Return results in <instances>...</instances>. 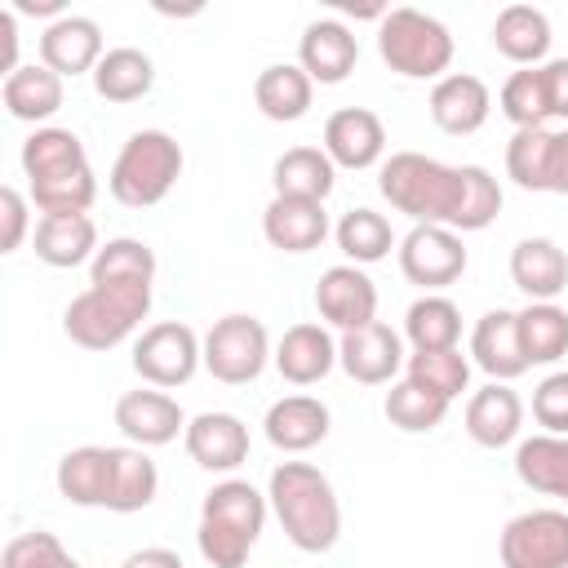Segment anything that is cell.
<instances>
[{"label": "cell", "mask_w": 568, "mask_h": 568, "mask_svg": "<svg viewBox=\"0 0 568 568\" xmlns=\"http://www.w3.org/2000/svg\"><path fill=\"white\" fill-rule=\"evenodd\" d=\"M22 178L31 191V204L44 213H89V204L98 200V178L89 164L84 142L71 129L44 124L22 142Z\"/></svg>", "instance_id": "cell-1"}, {"label": "cell", "mask_w": 568, "mask_h": 568, "mask_svg": "<svg viewBox=\"0 0 568 568\" xmlns=\"http://www.w3.org/2000/svg\"><path fill=\"white\" fill-rule=\"evenodd\" d=\"M377 191L395 213L413 217V226L426 222L457 231L466 200V164H444L422 151H395L377 169Z\"/></svg>", "instance_id": "cell-2"}, {"label": "cell", "mask_w": 568, "mask_h": 568, "mask_svg": "<svg viewBox=\"0 0 568 568\" xmlns=\"http://www.w3.org/2000/svg\"><path fill=\"white\" fill-rule=\"evenodd\" d=\"M266 501L284 528V537L302 555H324L342 537V501L333 479L311 462H280L266 484Z\"/></svg>", "instance_id": "cell-3"}, {"label": "cell", "mask_w": 568, "mask_h": 568, "mask_svg": "<svg viewBox=\"0 0 568 568\" xmlns=\"http://www.w3.org/2000/svg\"><path fill=\"white\" fill-rule=\"evenodd\" d=\"M151 315V288L138 284H89L62 311V333L84 351H115Z\"/></svg>", "instance_id": "cell-4"}, {"label": "cell", "mask_w": 568, "mask_h": 568, "mask_svg": "<svg viewBox=\"0 0 568 568\" xmlns=\"http://www.w3.org/2000/svg\"><path fill=\"white\" fill-rule=\"evenodd\" d=\"M182 164H186V155H182V146H178L173 133H164V129H138L120 146V155H115V164L106 173V191L124 209H151V204H160L178 186Z\"/></svg>", "instance_id": "cell-5"}, {"label": "cell", "mask_w": 568, "mask_h": 568, "mask_svg": "<svg viewBox=\"0 0 568 568\" xmlns=\"http://www.w3.org/2000/svg\"><path fill=\"white\" fill-rule=\"evenodd\" d=\"M377 53L404 80H444L453 67V36L439 18L422 9H386L377 22Z\"/></svg>", "instance_id": "cell-6"}, {"label": "cell", "mask_w": 568, "mask_h": 568, "mask_svg": "<svg viewBox=\"0 0 568 568\" xmlns=\"http://www.w3.org/2000/svg\"><path fill=\"white\" fill-rule=\"evenodd\" d=\"M271 337L266 324L257 315H222L213 320V328L204 333V368L222 382V386H248L262 377V368L271 364Z\"/></svg>", "instance_id": "cell-7"}, {"label": "cell", "mask_w": 568, "mask_h": 568, "mask_svg": "<svg viewBox=\"0 0 568 568\" xmlns=\"http://www.w3.org/2000/svg\"><path fill=\"white\" fill-rule=\"evenodd\" d=\"M200 368H204V337H195V328L182 320H160L142 328V337L133 342V373L155 390L186 386Z\"/></svg>", "instance_id": "cell-8"}, {"label": "cell", "mask_w": 568, "mask_h": 568, "mask_svg": "<svg viewBox=\"0 0 568 568\" xmlns=\"http://www.w3.org/2000/svg\"><path fill=\"white\" fill-rule=\"evenodd\" d=\"M501 568H568V510H524L497 537Z\"/></svg>", "instance_id": "cell-9"}, {"label": "cell", "mask_w": 568, "mask_h": 568, "mask_svg": "<svg viewBox=\"0 0 568 568\" xmlns=\"http://www.w3.org/2000/svg\"><path fill=\"white\" fill-rule=\"evenodd\" d=\"M395 257H399L404 280L417 284V288H426V293H439V288L457 284V280L466 275V262H470L457 231H448V226H426V222L413 226V231L399 240Z\"/></svg>", "instance_id": "cell-10"}, {"label": "cell", "mask_w": 568, "mask_h": 568, "mask_svg": "<svg viewBox=\"0 0 568 568\" xmlns=\"http://www.w3.org/2000/svg\"><path fill=\"white\" fill-rule=\"evenodd\" d=\"M315 311L328 328L355 333L377 320V284L364 275V266H351V262L328 266L315 284Z\"/></svg>", "instance_id": "cell-11"}, {"label": "cell", "mask_w": 568, "mask_h": 568, "mask_svg": "<svg viewBox=\"0 0 568 568\" xmlns=\"http://www.w3.org/2000/svg\"><path fill=\"white\" fill-rule=\"evenodd\" d=\"M337 364H342V373H346L351 382H359V386H386V382L408 364V355H404L399 333H395L390 324L373 320V324H364V328L337 337Z\"/></svg>", "instance_id": "cell-12"}, {"label": "cell", "mask_w": 568, "mask_h": 568, "mask_svg": "<svg viewBox=\"0 0 568 568\" xmlns=\"http://www.w3.org/2000/svg\"><path fill=\"white\" fill-rule=\"evenodd\" d=\"M115 426L138 448H164L178 435H186V413L178 408L173 395H164L155 386L151 390L138 386V390H124L115 399Z\"/></svg>", "instance_id": "cell-13"}, {"label": "cell", "mask_w": 568, "mask_h": 568, "mask_svg": "<svg viewBox=\"0 0 568 568\" xmlns=\"http://www.w3.org/2000/svg\"><path fill=\"white\" fill-rule=\"evenodd\" d=\"M186 457L200 466V470H213V475H231L248 462V426L235 417V413H200L186 422Z\"/></svg>", "instance_id": "cell-14"}, {"label": "cell", "mask_w": 568, "mask_h": 568, "mask_svg": "<svg viewBox=\"0 0 568 568\" xmlns=\"http://www.w3.org/2000/svg\"><path fill=\"white\" fill-rule=\"evenodd\" d=\"M106 44H102V27L84 13H67L58 22H49L40 31V62L49 71H58L62 80L71 75H93V67L102 62Z\"/></svg>", "instance_id": "cell-15"}, {"label": "cell", "mask_w": 568, "mask_h": 568, "mask_svg": "<svg viewBox=\"0 0 568 568\" xmlns=\"http://www.w3.org/2000/svg\"><path fill=\"white\" fill-rule=\"evenodd\" d=\"M359 62V40L342 18H315L306 22L297 40V67L315 84H342Z\"/></svg>", "instance_id": "cell-16"}, {"label": "cell", "mask_w": 568, "mask_h": 568, "mask_svg": "<svg viewBox=\"0 0 568 568\" xmlns=\"http://www.w3.org/2000/svg\"><path fill=\"white\" fill-rule=\"evenodd\" d=\"M430 120L435 129H444L448 138H470L488 124V111H493V93L479 75L470 71H448L444 80H435L430 89Z\"/></svg>", "instance_id": "cell-17"}, {"label": "cell", "mask_w": 568, "mask_h": 568, "mask_svg": "<svg viewBox=\"0 0 568 568\" xmlns=\"http://www.w3.org/2000/svg\"><path fill=\"white\" fill-rule=\"evenodd\" d=\"M386 151V124L368 106H342L324 120V155L337 169H373Z\"/></svg>", "instance_id": "cell-18"}, {"label": "cell", "mask_w": 568, "mask_h": 568, "mask_svg": "<svg viewBox=\"0 0 568 568\" xmlns=\"http://www.w3.org/2000/svg\"><path fill=\"white\" fill-rule=\"evenodd\" d=\"M271 364L280 368L284 382L293 386H315L337 368V337L324 324H293L275 342Z\"/></svg>", "instance_id": "cell-19"}, {"label": "cell", "mask_w": 568, "mask_h": 568, "mask_svg": "<svg viewBox=\"0 0 568 568\" xmlns=\"http://www.w3.org/2000/svg\"><path fill=\"white\" fill-rule=\"evenodd\" d=\"M262 430H266L271 448H280V453H311L315 444L328 439L333 413H328V404L315 399V395H284V399H275V404L266 408Z\"/></svg>", "instance_id": "cell-20"}, {"label": "cell", "mask_w": 568, "mask_h": 568, "mask_svg": "<svg viewBox=\"0 0 568 568\" xmlns=\"http://www.w3.org/2000/svg\"><path fill=\"white\" fill-rule=\"evenodd\" d=\"M262 235L280 253H311L328 240V213L320 200H293V195H271L262 213Z\"/></svg>", "instance_id": "cell-21"}, {"label": "cell", "mask_w": 568, "mask_h": 568, "mask_svg": "<svg viewBox=\"0 0 568 568\" xmlns=\"http://www.w3.org/2000/svg\"><path fill=\"white\" fill-rule=\"evenodd\" d=\"M470 359L493 377V382H515L528 373V359H524V346H519V315L497 306V311H484L475 320V333H470Z\"/></svg>", "instance_id": "cell-22"}, {"label": "cell", "mask_w": 568, "mask_h": 568, "mask_svg": "<svg viewBox=\"0 0 568 568\" xmlns=\"http://www.w3.org/2000/svg\"><path fill=\"white\" fill-rule=\"evenodd\" d=\"M31 244H36V257L53 271H71L80 262H93L102 248L89 213H44L31 231Z\"/></svg>", "instance_id": "cell-23"}, {"label": "cell", "mask_w": 568, "mask_h": 568, "mask_svg": "<svg viewBox=\"0 0 568 568\" xmlns=\"http://www.w3.org/2000/svg\"><path fill=\"white\" fill-rule=\"evenodd\" d=\"M510 280L528 302H555L568 288V253L546 235H528L510 248Z\"/></svg>", "instance_id": "cell-24"}, {"label": "cell", "mask_w": 568, "mask_h": 568, "mask_svg": "<svg viewBox=\"0 0 568 568\" xmlns=\"http://www.w3.org/2000/svg\"><path fill=\"white\" fill-rule=\"evenodd\" d=\"M524 426V399L506 382H488L484 390L470 395L466 404V435L479 448H506L519 439Z\"/></svg>", "instance_id": "cell-25"}, {"label": "cell", "mask_w": 568, "mask_h": 568, "mask_svg": "<svg viewBox=\"0 0 568 568\" xmlns=\"http://www.w3.org/2000/svg\"><path fill=\"white\" fill-rule=\"evenodd\" d=\"M0 98L13 120L44 129V120L58 115V106H62V75L49 71L44 62H22L13 75H4Z\"/></svg>", "instance_id": "cell-26"}, {"label": "cell", "mask_w": 568, "mask_h": 568, "mask_svg": "<svg viewBox=\"0 0 568 568\" xmlns=\"http://www.w3.org/2000/svg\"><path fill=\"white\" fill-rule=\"evenodd\" d=\"M550 40H555L550 18L532 4H506L493 22V49L515 67H541V58L550 53Z\"/></svg>", "instance_id": "cell-27"}, {"label": "cell", "mask_w": 568, "mask_h": 568, "mask_svg": "<svg viewBox=\"0 0 568 568\" xmlns=\"http://www.w3.org/2000/svg\"><path fill=\"white\" fill-rule=\"evenodd\" d=\"M53 484L71 506H102L106 510V497H111V448L80 444L71 453H62L58 470H53Z\"/></svg>", "instance_id": "cell-28"}, {"label": "cell", "mask_w": 568, "mask_h": 568, "mask_svg": "<svg viewBox=\"0 0 568 568\" xmlns=\"http://www.w3.org/2000/svg\"><path fill=\"white\" fill-rule=\"evenodd\" d=\"M515 475L524 488L568 501V435H528L515 444Z\"/></svg>", "instance_id": "cell-29"}, {"label": "cell", "mask_w": 568, "mask_h": 568, "mask_svg": "<svg viewBox=\"0 0 568 568\" xmlns=\"http://www.w3.org/2000/svg\"><path fill=\"white\" fill-rule=\"evenodd\" d=\"M311 98H315V80L297 62H275V67L257 71V80H253V102L275 124L302 120L311 111Z\"/></svg>", "instance_id": "cell-30"}, {"label": "cell", "mask_w": 568, "mask_h": 568, "mask_svg": "<svg viewBox=\"0 0 568 568\" xmlns=\"http://www.w3.org/2000/svg\"><path fill=\"white\" fill-rule=\"evenodd\" d=\"M271 186H275V195L324 204L337 186V164L324 155V146H288L271 169Z\"/></svg>", "instance_id": "cell-31"}, {"label": "cell", "mask_w": 568, "mask_h": 568, "mask_svg": "<svg viewBox=\"0 0 568 568\" xmlns=\"http://www.w3.org/2000/svg\"><path fill=\"white\" fill-rule=\"evenodd\" d=\"M155 493H160V470L146 457V448H138V444L111 448V497H106V510L138 515V510H146L155 501Z\"/></svg>", "instance_id": "cell-32"}, {"label": "cell", "mask_w": 568, "mask_h": 568, "mask_svg": "<svg viewBox=\"0 0 568 568\" xmlns=\"http://www.w3.org/2000/svg\"><path fill=\"white\" fill-rule=\"evenodd\" d=\"M266 510H271L266 493H257L248 479H222V484H213V488L204 493V501H200V519L226 524V528L244 532L248 541L262 537V528H266Z\"/></svg>", "instance_id": "cell-33"}, {"label": "cell", "mask_w": 568, "mask_h": 568, "mask_svg": "<svg viewBox=\"0 0 568 568\" xmlns=\"http://www.w3.org/2000/svg\"><path fill=\"white\" fill-rule=\"evenodd\" d=\"M151 84H155V62L133 44L106 49L102 62L93 67V93L106 102H138L151 93Z\"/></svg>", "instance_id": "cell-34"}, {"label": "cell", "mask_w": 568, "mask_h": 568, "mask_svg": "<svg viewBox=\"0 0 568 568\" xmlns=\"http://www.w3.org/2000/svg\"><path fill=\"white\" fill-rule=\"evenodd\" d=\"M333 240H337V248H342V257H346L351 266H373V262L390 257V248L399 244L395 231H390V222H386L377 209H364V204H359V209H346V213L337 217Z\"/></svg>", "instance_id": "cell-35"}, {"label": "cell", "mask_w": 568, "mask_h": 568, "mask_svg": "<svg viewBox=\"0 0 568 568\" xmlns=\"http://www.w3.org/2000/svg\"><path fill=\"white\" fill-rule=\"evenodd\" d=\"M404 337L413 351H453L462 342V311L444 293H422L404 311Z\"/></svg>", "instance_id": "cell-36"}, {"label": "cell", "mask_w": 568, "mask_h": 568, "mask_svg": "<svg viewBox=\"0 0 568 568\" xmlns=\"http://www.w3.org/2000/svg\"><path fill=\"white\" fill-rule=\"evenodd\" d=\"M89 284H138L151 288L155 284V253L146 240L133 235H115L98 248V257L89 262Z\"/></svg>", "instance_id": "cell-37"}, {"label": "cell", "mask_w": 568, "mask_h": 568, "mask_svg": "<svg viewBox=\"0 0 568 568\" xmlns=\"http://www.w3.org/2000/svg\"><path fill=\"white\" fill-rule=\"evenodd\" d=\"M519 315V346L528 368L532 364H555L568 355V311L559 302H528Z\"/></svg>", "instance_id": "cell-38"}, {"label": "cell", "mask_w": 568, "mask_h": 568, "mask_svg": "<svg viewBox=\"0 0 568 568\" xmlns=\"http://www.w3.org/2000/svg\"><path fill=\"white\" fill-rule=\"evenodd\" d=\"M382 413H386V422H390L395 430H404V435H426V430H435V426L448 417V399L404 377V382H390Z\"/></svg>", "instance_id": "cell-39"}, {"label": "cell", "mask_w": 568, "mask_h": 568, "mask_svg": "<svg viewBox=\"0 0 568 568\" xmlns=\"http://www.w3.org/2000/svg\"><path fill=\"white\" fill-rule=\"evenodd\" d=\"M550 151H555L550 129H515L506 142V178L519 191H550Z\"/></svg>", "instance_id": "cell-40"}, {"label": "cell", "mask_w": 568, "mask_h": 568, "mask_svg": "<svg viewBox=\"0 0 568 568\" xmlns=\"http://www.w3.org/2000/svg\"><path fill=\"white\" fill-rule=\"evenodd\" d=\"M404 377L426 386V390H435V395H444L453 404L470 386V359L457 346L453 351H413L408 364H404Z\"/></svg>", "instance_id": "cell-41"}, {"label": "cell", "mask_w": 568, "mask_h": 568, "mask_svg": "<svg viewBox=\"0 0 568 568\" xmlns=\"http://www.w3.org/2000/svg\"><path fill=\"white\" fill-rule=\"evenodd\" d=\"M497 106H501V115H506L515 129H546L550 106H546L541 67H519V71H510V80H506L501 93H497Z\"/></svg>", "instance_id": "cell-42"}, {"label": "cell", "mask_w": 568, "mask_h": 568, "mask_svg": "<svg viewBox=\"0 0 568 568\" xmlns=\"http://www.w3.org/2000/svg\"><path fill=\"white\" fill-rule=\"evenodd\" d=\"M195 546H200V555H204L209 568H244V564H248V550H253L257 541H248L244 532H235V528H226V524L200 519Z\"/></svg>", "instance_id": "cell-43"}, {"label": "cell", "mask_w": 568, "mask_h": 568, "mask_svg": "<svg viewBox=\"0 0 568 568\" xmlns=\"http://www.w3.org/2000/svg\"><path fill=\"white\" fill-rule=\"evenodd\" d=\"M532 417L546 435H568V368L550 373L532 390Z\"/></svg>", "instance_id": "cell-44"}, {"label": "cell", "mask_w": 568, "mask_h": 568, "mask_svg": "<svg viewBox=\"0 0 568 568\" xmlns=\"http://www.w3.org/2000/svg\"><path fill=\"white\" fill-rule=\"evenodd\" d=\"M67 546L58 541V532H18L4 541V555H0V568H49Z\"/></svg>", "instance_id": "cell-45"}, {"label": "cell", "mask_w": 568, "mask_h": 568, "mask_svg": "<svg viewBox=\"0 0 568 568\" xmlns=\"http://www.w3.org/2000/svg\"><path fill=\"white\" fill-rule=\"evenodd\" d=\"M31 195L18 186H0V253H18L27 231H31Z\"/></svg>", "instance_id": "cell-46"}, {"label": "cell", "mask_w": 568, "mask_h": 568, "mask_svg": "<svg viewBox=\"0 0 568 568\" xmlns=\"http://www.w3.org/2000/svg\"><path fill=\"white\" fill-rule=\"evenodd\" d=\"M541 84H546L550 120H568V58H550V62H541Z\"/></svg>", "instance_id": "cell-47"}, {"label": "cell", "mask_w": 568, "mask_h": 568, "mask_svg": "<svg viewBox=\"0 0 568 568\" xmlns=\"http://www.w3.org/2000/svg\"><path fill=\"white\" fill-rule=\"evenodd\" d=\"M22 62H18V18L13 9H0V71L13 75Z\"/></svg>", "instance_id": "cell-48"}, {"label": "cell", "mask_w": 568, "mask_h": 568, "mask_svg": "<svg viewBox=\"0 0 568 568\" xmlns=\"http://www.w3.org/2000/svg\"><path fill=\"white\" fill-rule=\"evenodd\" d=\"M120 568H186V564H182V555L169 550V546H142V550L124 555Z\"/></svg>", "instance_id": "cell-49"}, {"label": "cell", "mask_w": 568, "mask_h": 568, "mask_svg": "<svg viewBox=\"0 0 568 568\" xmlns=\"http://www.w3.org/2000/svg\"><path fill=\"white\" fill-rule=\"evenodd\" d=\"M550 191L568 195V129L555 133V151H550Z\"/></svg>", "instance_id": "cell-50"}, {"label": "cell", "mask_w": 568, "mask_h": 568, "mask_svg": "<svg viewBox=\"0 0 568 568\" xmlns=\"http://www.w3.org/2000/svg\"><path fill=\"white\" fill-rule=\"evenodd\" d=\"M13 13H31V18H67V9H62V0H13L9 4Z\"/></svg>", "instance_id": "cell-51"}, {"label": "cell", "mask_w": 568, "mask_h": 568, "mask_svg": "<svg viewBox=\"0 0 568 568\" xmlns=\"http://www.w3.org/2000/svg\"><path fill=\"white\" fill-rule=\"evenodd\" d=\"M49 568H80V559H75V555H67V550H62V555H58V559H53V564H49Z\"/></svg>", "instance_id": "cell-52"}]
</instances>
